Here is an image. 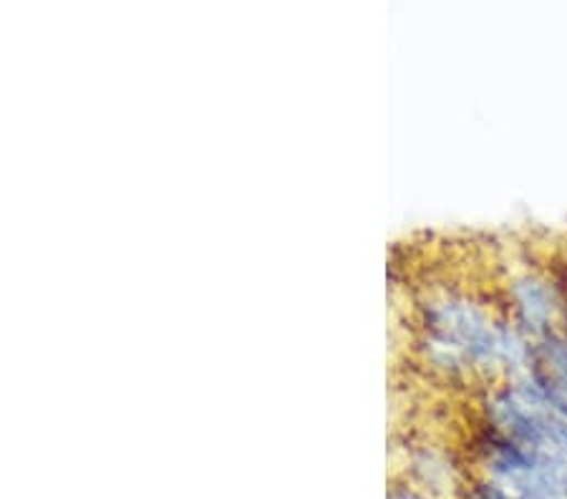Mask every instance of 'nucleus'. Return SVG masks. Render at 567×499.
Masks as SVG:
<instances>
[{
  "label": "nucleus",
  "mask_w": 567,
  "mask_h": 499,
  "mask_svg": "<svg viewBox=\"0 0 567 499\" xmlns=\"http://www.w3.org/2000/svg\"><path fill=\"white\" fill-rule=\"evenodd\" d=\"M391 499H421V497H416L414 492H397Z\"/></svg>",
  "instance_id": "f257e3e1"
}]
</instances>
